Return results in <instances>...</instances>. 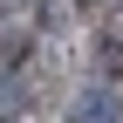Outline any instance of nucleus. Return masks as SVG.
Masks as SVG:
<instances>
[]
</instances>
